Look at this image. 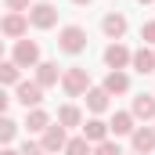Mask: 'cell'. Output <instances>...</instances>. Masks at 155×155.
Instances as JSON below:
<instances>
[{
  "instance_id": "6da1fadb",
  "label": "cell",
  "mask_w": 155,
  "mask_h": 155,
  "mask_svg": "<svg viewBox=\"0 0 155 155\" xmlns=\"http://www.w3.org/2000/svg\"><path fill=\"white\" fill-rule=\"evenodd\" d=\"M87 43H90V40H87V29H83V25H61V29H58V51H61V54H72V58H76V54L87 51Z\"/></svg>"
},
{
  "instance_id": "7a4b0ae2",
  "label": "cell",
  "mask_w": 155,
  "mask_h": 155,
  "mask_svg": "<svg viewBox=\"0 0 155 155\" xmlns=\"http://www.w3.org/2000/svg\"><path fill=\"white\" fill-rule=\"evenodd\" d=\"M11 61L18 65V69H36L40 61H43V51H40L36 40H15V51H11Z\"/></svg>"
},
{
  "instance_id": "3957f363",
  "label": "cell",
  "mask_w": 155,
  "mask_h": 155,
  "mask_svg": "<svg viewBox=\"0 0 155 155\" xmlns=\"http://www.w3.org/2000/svg\"><path fill=\"white\" fill-rule=\"evenodd\" d=\"M61 90H65L69 97H83V94L90 90V72H87L83 65H69V69L61 72Z\"/></svg>"
},
{
  "instance_id": "277c9868",
  "label": "cell",
  "mask_w": 155,
  "mask_h": 155,
  "mask_svg": "<svg viewBox=\"0 0 155 155\" xmlns=\"http://www.w3.org/2000/svg\"><path fill=\"white\" fill-rule=\"evenodd\" d=\"M25 18H29L33 29H54L58 25V7L51 0H33V7L25 11Z\"/></svg>"
},
{
  "instance_id": "5b68a950",
  "label": "cell",
  "mask_w": 155,
  "mask_h": 155,
  "mask_svg": "<svg viewBox=\"0 0 155 155\" xmlns=\"http://www.w3.org/2000/svg\"><path fill=\"white\" fill-rule=\"evenodd\" d=\"M11 101H18L25 112H29V108H40V105H43V87H40L36 79H22V83L15 87V97H11Z\"/></svg>"
},
{
  "instance_id": "8992f818",
  "label": "cell",
  "mask_w": 155,
  "mask_h": 155,
  "mask_svg": "<svg viewBox=\"0 0 155 155\" xmlns=\"http://www.w3.org/2000/svg\"><path fill=\"white\" fill-rule=\"evenodd\" d=\"M29 33V18L22 15V11H7L4 18H0V36H7V40H22Z\"/></svg>"
},
{
  "instance_id": "52a82bcc",
  "label": "cell",
  "mask_w": 155,
  "mask_h": 155,
  "mask_svg": "<svg viewBox=\"0 0 155 155\" xmlns=\"http://www.w3.org/2000/svg\"><path fill=\"white\" fill-rule=\"evenodd\" d=\"M65 141H69V130H65V126H58V123H51V126L40 134V148H43L47 155L65 152Z\"/></svg>"
},
{
  "instance_id": "ba28073f",
  "label": "cell",
  "mask_w": 155,
  "mask_h": 155,
  "mask_svg": "<svg viewBox=\"0 0 155 155\" xmlns=\"http://www.w3.org/2000/svg\"><path fill=\"white\" fill-rule=\"evenodd\" d=\"M79 137H87L90 144H101V141H108L112 134H108V123L101 116H90V119H83V126H79Z\"/></svg>"
},
{
  "instance_id": "9c48e42d",
  "label": "cell",
  "mask_w": 155,
  "mask_h": 155,
  "mask_svg": "<svg viewBox=\"0 0 155 155\" xmlns=\"http://www.w3.org/2000/svg\"><path fill=\"white\" fill-rule=\"evenodd\" d=\"M130 54H134V51H130L123 40H112V43L105 47V65H108V69H130Z\"/></svg>"
},
{
  "instance_id": "30bf717a",
  "label": "cell",
  "mask_w": 155,
  "mask_h": 155,
  "mask_svg": "<svg viewBox=\"0 0 155 155\" xmlns=\"http://www.w3.org/2000/svg\"><path fill=\"white\" fill-rule=\"evenodd\" d=\"M126 29H130V22H126L123 11H108V15L101 18V33H105L108 40H123V36H126Z\"/></svg>"
},
{
  "instance_id": "8fae6325",
  "label": "cell",
  "mask_w": 155,
  "mask_h": 155,
  "mask_svg": "<svg viewBox=\"0 0 155 155\" xmlns=\"http://www.w3.org/2000/svg\"><path fill=\"white\" fill-rule=\"evenodd\" d=\"M130 148H134V155H152L155 152V126H137L130 134Z\"/></svg>"
},
{
  "instance_id": "7c38bea8",
  "label": "cell",
  "mask_w": 155,
  "mask_h": 155,
  "mask_svg": "<svg viewBox=\"0 0 155 155\" xmlns=\"http://www.w3.org/2000/svg\"><path fill=\"white\" fill-rule=\"evenodd\" d=\"M105 94L108 97H116V94H130V72L126 69H108V76H105Z\"/></svg>"
},
{
  "instance_id": "4fadbf2b",
  "label": "cell",
  "mask_w": 155,
  "mask_h": 155,
  "mask_svg": "<svg viewBox=\"0 0 155 155\" xmlns=\"http://www.w3.org/2000/svg\"><path fill=\"white\" fill-rule=\"evenodd\" d=\"M130 69L141 72V76H152L155 72V51L152 47H137V51L130 54Z\"/></svg>"
},
{
  "instance_id": "5bb4252c",
  "label": "cell",
  "mask_w": 155,
  "mask_h": 155,
  "mask_svg": "<svg viewBox=\"0 0 155 155\" xmlns=\"http://www.w3.org/2000/svg\"><path fill=\"white\" fill-rule=\"evenodd\" d=\"M83 101H87V112H90V116H101V112H108V105H112V97L105 94V87H90V90L83 94Z\"/></svg>"
},
{
  "instance_id": "9a60e30c",
  "label": "cell",
  "mask_w": 155,
  "mask_h": 155,
  "mask_svg": "<svg viewBox=\"0 0 155 155\" xmlns=\"http://www.w3.org/2000/svg\"><path fill=\"white\" fill-rule=\"evenodd\" d=\"M36 83L43 87V90L58 87V83H61V69H58V61H40V65H36Z\"/></svg>"
},
{
  "instance_id": "2e32d148",
  "label": "cell",
  "mask_w": 155,
  "mask_h": 155,
  "mask_svg": "<svg viewBox=\"0 0 155 155\" xmlns=\"http://www.w3.org/2000/svg\"><path fill=\"white\" fill-rule=\"evenodd\" d=\"M134 130H137V119L130 116V112H116V116L108 119V134L112 137H130Z\"/></svg>"
},
{
  "instance_id": "e0dca14e",
  "label": "cell",
  "mask_w": 155,
  "mask_h": 155,
  "mask_svg": "<svg viewBox=\"0 0 155 155\" xmlns=\"http://www.w3.org/2000/svg\"><path fill=\"white\" fill-rule=\"evenodd\" d=\"M130 116L152 123V119H155V94H137V97H134V105H130Z\"/></svg>"
},
{
  "instance_id": "ac0fdd59",
  "label": "cell",
  "mask_w": 155,
  "mask_h": 155,
  "mask_svg": "<svg viewBox=\"0 0 155 155\" xmlns=\"http://www.w3.org/2000/svg\"><path fill=\"white\" fill-rule=\"evenodd\" d=\"M22 126H25L29 134H43V130L51 126V116H47V108H43V105H40V108H29V112H25V123H22Z\"/></svg>"
},
{
  "instance_id": "d6986e66",
  "label": "cell",
  "mask_w": 155,
  "mask_h": 155,
  "mask_svg": "<svg viewBox=\"0 0 155 155\" xmlns=\"http://www.w3.org/2000/svg\"><path fill=\"white\" fill-rule=\"evenodd\" d=\"M54 123H58V126H65V130H76V126H83V112H79L76 105H61Z\"/></svg>"
},
{
  "instance_id": "ffe728a7",
  "label": "cell",
  "mask_w": 155,
  "mask_h": 155,
  "mask_svg": "<svg viewBox=\"0 0 155 155\" xmlns=\"http://www.w3.org/2000/svg\"><path fill=\"white\" fill-rule=\"evenodd\" d=\"M18 83H22V69L11 58H4L0 61V87H18Z\"/></svg>"
},
{
  "instance_id": "44dd1931",
  "label": "cell",
  "mask_w": 155,
  "mask_h": 155,
  "mask_svg": "<svg viewBox=\"0 0 155 155\" xmlns=\"http://www.w3.org/2000/svg\"><path fill=\"white\" fill-rule=\"evenodd\" d=\"M61 155H94V144H90L87 137H69Z\"/></svg>"
},
{
  "instance_id": "7402d4cb",
  "label": "cell",
  "mask_w": 155,
  "mask_h": 155,
  "mask_svg": "<svg viewBox=\"0 0 155 155\" xmlns=\"http://www.w3.org/2000/svg\"><path fill=\"white\" fill-rule=\"evenodd\" d=\"M15 137H18V123H15V119H7V116H0V148H4V144H11Z\"/></svg>"
},
{
  "instance_id": "603a6c76",
  "label": "cell",
  "mask_w": 155,
  "mask_h": 155,
  "mask_svg": "<svg viewBox=\"0 0 155 155\" xmlns=\"http://www.w3.org/2000/svg\"><path fill=\"white\" fill-rule=\"evenodd\" d=\"M94 155H123V148H119L116 141L108 137V141H101V144H94Z\"/></svg>"
},
{
  "instance_id": "cb8c5ba5",
  "label": "cell",
  "mask_w": 155,
  "mask_h": 155,
  "mask_svg": "<svg viewBox=\"0 0 155 155\" xmlns=\"http://www.w3.org/2000/svg\"><path fill=\"white\" fill-rule=\"evenodd\" d=\"M141 40H144V47H155V18H148L141 25Z\"/></svg>"
},
{
  "instance_id": "d4e9b609",
  "label": "cell",
  "mask_w": 155,
  "mask_h": 155,
  "mask_svg": "<svg viewBox=\"0 0 155 155\" xmlns=\"http://www.w3.org/2000/svg\"><path fill=\"white\" fill-rule=\"evenodd\" d=\"M18 155H47V152L40 148V141H22V148H18Z\"/></svg>"
},
{
  "instance_id": "484cf974",
  "label": "cell",
  "mask_w": 155,
  "mask_h": 155,
  "mask_svg": "<svg viewBox=\"0 0 155 155\" xmlns=\"http://www.w3.org/2000/svg\"><path fill=\"white\" fill-rule=\"evenodd\" d=\"M4 7H7V11H22V15H25V11L33 7V0H4Z\"/></svg>"
},
{
  "instance_id": "4316f807",
  "label": "cell",
  "mask_w": 155,
  "mask_h": 155,
  "mask_svg": "<svg viewBox=\"0 0 155 155\" xmlns=\"http://www.w3.org/2000/svg\"><path fill=\"white\" fill-rule=\"evenodd\" d=\"M7 105H11V97H7V90L0 87V116H7Z\"/></svg>"
},
{
  "instance_id": "83f0119b",
  "label": "cell",
  "mask_w": 155,
  "mask_h": 155,
  "mask_svg": "<svg viewBox=\"0 0 155 155\" xmlns=\"http://www.w3.org/2000/svg\"><path fill=\"white\" fill-rule=\"evenodd\" d=\"M0 155H18V148H11V144H4V148H0Z\"/></svg>"
},
{
  "instance_id": "f1b7e54d",
  "label": "cell",
  "mask_w": 155,
  "mask_h": 155,
  "mask_svg": "<svg viewBox=\"0 0 155 155\" xmlns=\"http://www.w3.org/2000/svg\"><path fill=\"white\" fill-rule=\"evenodd\" d=\"M72 4H76V7H87V4H94V0H72Z\"/></svg>"
},
{
  "instance_id": "f546056e",
  "label": "cell",
  "mask_w": 155,
  "mask_h": 155,
  "mask_svg": "<svg viewBox=\"0 0 155 155\" xmlns=\"http://www.w3.org/2000/svg\"><path fill=\"white\" fill-rule=\"evenodd\" d=\"M0 61H4V40H0Z\"/></svg>"
},
{
  "instance_id": "4dcf8cb0",
  "label": "cell",
  "mask_w": 155,
  "mask_h": 155,
  "mask_svg": "<svg viewBox=\"0 0 155 155\" xmlns=\"http://www.w3.org/2000/svg\"><path fill=\"white\" fill-rule=\"evenodd\" d=\"M137 4H155V0H137Z\"/></svg>"
},
{
  "instance_id": "1f68e13d",
  "label": "cell",
  "mask_w": 155,
  "mask_h": 155,
  "mask_svg": "<svg viewBox=\"0 0 155 155\" xmlns=\"http://www.w3.org/2000/svg\"><path fill=\"white\" fill-rule=\"evenodd\" d=\"M123 155H134V152H123Z\"/></svg>"
},
{
  "instance_id": "d6a6232c",
  "label": "cell",
  "mask_w": 155,
  "mask_h": 155,
  "mask_svg": "<svg viewBox=\"0 0 155 155\" xmlns=\"http://www.w3.org/2000/svg\"><path fill=\"white\" fill-rule=\"evenodd\" d=\"M152 123H155V119H152Z\"/></svg>"
}]
</instances>
